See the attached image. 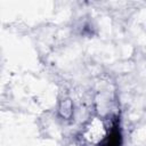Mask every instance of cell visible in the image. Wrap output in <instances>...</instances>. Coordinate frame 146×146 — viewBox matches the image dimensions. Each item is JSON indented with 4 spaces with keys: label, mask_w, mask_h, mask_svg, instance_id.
<instances>
[{
    "label": "cell",
    "mask_w": 146,
    "mask_h": 146,
    "mask_svg": "<svg viewBox=\"0 0 146 146\" xmlns=\"http://www.w3.org/2000/svg\"><path fill=\"white\" fill-rule=\"evenodd\" d=\"M121 143H122L121 131H120L117 122H115L113 124V128L111 129L110 133L100 143V146H121Z\"/></svg>",
    "instance_id": "cell-1"
},
{
    "label": "cell",
    "mask_w": 146,
    "mask_h": 146,
    "mask_svg": "<svg viewBox=\"0 0 146 146\" xmlns=\"http://www.w3.org/2000/svg\"><path fill=\"white\" fill-rule=\"evenodd\" d=\"M60 114L64 116V117H70L71 114H72V104L68 99L64 100L60 105Z\"/></svg>",
    "instance_id": "cell-2"
}]
</instances>
